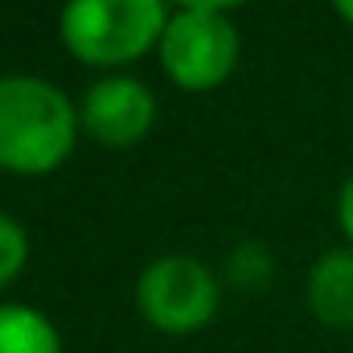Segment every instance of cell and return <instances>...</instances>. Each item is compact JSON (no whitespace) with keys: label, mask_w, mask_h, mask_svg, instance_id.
<instances>
[{"label":"cell","mask_w":353,"mask_h":353,"mask_svg":"<svg viewBox=\"0 0 353 353\" xmlns=\"http://www.w3.org/2000/svg\"><path fill=\"white\" fill-rule=\"evenodd\" d=\"M74 103L37 74H0V169L21 176L54 173L79 136Z\"/></svg>","instance_id":"cell-1"},{"label":"cell","mask_w":353,"mask_h":353,"mask_svg":"<svg viewBox=\"0 0 353 353\" xmlns=\"http://www.w3.org/2000/svg\"><path fill=\"white\" fill-rule=\"evenodd\" d=\"M165 0H66L62 46L87 66H123L161 46Z\"/></svg>","instance_id":"cell-2"},{"label":"cell","mask_w":353,"mask_h":353,"mask_svg":"<svg viewBox=\"0 0 353 353\" xmlns=\"http://www.w3.org/2000/svg\"><path fill=\"white\" fill-rule=\"evenodd\" d=\"M161 66L181 90H214L222 87L243 54L239 29L226 12L181 8L169 17L161 37Z\"/></svg>","instance_id":"cell-3"},{"label":"cell","mask_w":353,"mask_h":353,"mask_svg":"<svg viewBox=\"0 0 353 353\" xmlns=\"http://www.w3.org/2000/svg\"><path fill=\"white\" fill-rule=\"evenodd\" d=\"M136 308L161 333H197L218 312V279L189 255H165L136 279Z\"/></svg>","instance_id":"cell-4"},{"label":"cell","mask_w":353,"mask_h":353,"mask_svg":"<svg viewBox=\"0 0 353 353\" xmlns=\"http://www.w3.org/2000/svg\"><path fill=\"white\" fill-rule=\"evenodd\" d=\"M79 119L87 128L90 140L107 144V148H132L136 140L148 136L152 119H157V99L132 74H115V79H99L83 94Z\"/></svg>","instance_id":"cell-5"},{"label":"cell","mask_w":353,"mask_h":353,"mask_svg":"<svg viewBox=\"0 0 353 353\" xmlns=\"http://www.w3.org/2000/svg\"><path fill=\"white\" fill-rule=\"evenodd\" d=\"M308 308L333 325L353 329V251H329L308 271Z\"/></svg>","instance_id":"cell-6"},{"label":"cell","mask_w":353,"mask_h":353,"mask_svg":"<svg viewBox=\"0 0 353 353\" xmlns=\"http://www.w3.org/2000/svg\"><path fill=\"white\" fill-rule=\"evenodd\" d=\"M0 353H62V337L37 308L0 304Z\"/></svg>","instance_id":"cell-7"},{"label":"cell","mask_w":353,"mask_h":353,"mask_svg":"<svg viewBox=\"0 0 353 353\" xmlns=\"http://www.w3.org/2000/svg\"><path fill=\"white\" fill-rule=\"evenodd\" d=\"M25 259H29V234H25V226L12 222L8 214H0V288L21 275Z\"/></svg>","instance_id":"cell-8"},{"label":"cell","mask_w":353,"mask_h":353,"mask_svg":"<svg viewBox=\"0 0 353 353\" xmlns=\"http://www.w3.org/2000/svg\"><path fill=\"white\" fill-rule=\"evenodd\" d=\"M267 271H271L267 251H263V247H255V243H243V247L230 255V279H234V283L259 288V283L267 279Z\"/></svg>","instance_id":"cell-9"},{"label":"cell","mask_w":353,"mask_h":353,"mask_svg":"<svg viewBox=\"0 0 353 353\" xmlns=\"http://www.w3.org/2000/svg\"><path fill=\"white\" fill-rule=\"evenodd\" d=\"M337 222H341L345 239L353 243V176L341 185V197H337Z\"/></svg>","instance_id":"cell-10"},{"label":"cell","mask_w":353,"mask_h":353,"mask_svg":"<svg viewBox=\"0 0 353 353\" xmlns=\"http://www.w3.org/2000/svg\"><path fill=\"white\" fill-rule=\"evenodd\" d=\"M181 8H205V12H226V8H234V4H243V0H176Z\"/></svg>","instance_id":"cell-11"},{"label":"cell","mask_w":353,"mask_h":353,"mask_svg":"<svg viewBox=\"0 0 353 353\" xmlns=\"http://www.w3.org/2000/svg\"><path fill=\"white\" fill-rule=\"evenodd\" d=\"M333 8H337V12H341V17L353 25V0H333Z\"/></svg>","instance_id":"cell-12"}]
</instances>
